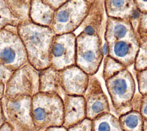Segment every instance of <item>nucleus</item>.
<instances>
[{
	"mask_svg": "<svg viewBox=\"0 0 147 131\" xmlns=\"http://www.w3.org/2000/svg\"><path fill=\"white\" fill-rule=\"evenodd\" d=\"M31 115L34 123L50 128L63 126V98L56 94L38 92L31 98Z\"/></svg>",
	"mask_w": 147,
	"mask_h": 131,
	"instance_id": "obj_2",
	"label": "nucleus"
},
{
	"mask_svg": "<svg viewBox=\"0 0 147 131\" xmlns=\"http://www.w3.org/2000/svg\"><path fill=\"white\" fill-rule=\"evenodd\" d=\"M103 35L107 44L120 40L138 38L131 21L110 17H107Z\"/></svg>",
	"mask_w": 147,
	"mask_h": 131,
	"instance_id": "obj_13",
	"label": "nucleus"
},
{
	"mask_svg": "<svg viewBox=\"0 0 147 131\" xmlns=\"http://www.w3.org/2000/svg\"><path fill=\"white\" fill-rule=\"evenodd\" d=\"M5 91V84L0 82V100L4 96Z\"/></svg>",
	"mask_w": 147,
	"mask_h": 131,
	"instance_id": "obj_32",
	"label": "nucleus"
},
{
	"mask_svg": "<svg viewBox=\"0 0 147 131\" xmlns=\"http://www.w3.org/2000/svg\"><path fill=\"white\" fill-rule=\"evenodd\" d=\"M13 72L0 64V82L5 84Z\"/></svg>",
	"mask_w": 147,
	"mask_h": 131,
	"instance_id": "obj_26",
	"label": "nucleus"
},
{
	"mask_svg": "<svg viewBox=\"0 0 147 131\" xmlns=\"http://www.w3.org/2000/svg\"><path fill=\"white\" fill-rule=\"evenodd\" d=\"M113 107L117 117L131 110V101L136 93L135 80L128 68H125L105 80Z\"/></svg>",
	"mask_w": 147,
	"mask_h": 131,
	"instance_id": "obj_3",
	"label": "nucleus"
},
{
	"mask_svg": "<svg viewBox=\"0 0 147 131\" xmlns=\"http://www.w3.org/2000/svg\"><path fill=\"white\" fill-rule=\"evenodd\" d=\"M102 52H103V54L104 55V57L106 55H107L108 54V46L107 43L105 41L104 43H103L102 45Z\"/></svg>",
	"mask_w": 147,
	"mask_h": 131,
	"instance_id": "obj_31",
	"label": "nucleus"
},
{
	"mask_svg": "<svg viewBox=\"0 0 147 131\" xmlns=\"http://www.w3.org/2000/svg\"><path fill=\"white\" fill-rule=\"evenodd\" d=\"M133 66L135 71L147 68V36L138 38V50Z\"/></svg>",
	"mask_w": 147,
	"mask_h": 131,
	"instance_id": "obj_21",
	"label": "nucleus"
},
{
	"mask_svg": "<svg viewBox=\"0 0 147 131\" xmlns=\"http://www.w3.org/2000/svg\"><path fill=\"white\" fill-rule=\"evenodd\" d=\"M67 131H92V120L86 118L78 124L68 128Z\"/></svg>",
	"mask_w": 147,
	"mask_h": 131,
	"instance_id": "obj_25",
	"label": "nucleus"
},
{
	"mask_svg": "<svg viewBox=\"0 0 147 131\" xmlns=\"http://www.w3.org/2000/svg\"><path fill=\"white\" fill-rule=\"evenodd\" d=\"M105 14L103 1L94 0L80 26L83 29L82 31L88 34H98L102 36L106 24Z\"/></svg>",
	"mask_w": 147,
	"mask_h": 131,
	"instance_id": "obj_15",
	"label": "nucleus"
},
{
	"mask_svg": "<svg viewBox=\"0 0 147 131\" xmlns=\"http://www.w3.org/2000/svg\"><path fill=\"white\" fill-rule=\"evenodd\" d=\"M102 77L104 80L111 77L120 71L127 68L121 63L109 55L104 57Z\"/></svg>",
	"mask_w": 147,
	"mask_h": 131,
	"instance_id": "obj_22",
	"label": "nucleus"
},
{
	"mask_svg": "<svg viewBox=\"0 0 147 131\" xmlns=\"http://www.w3.org/2000/svg\"><path fill=\"white\" fill-rule=\"evenodd\" d=\"M131 22L138 38L147 36V13L140 11L137 17Z\"/></svg>",
	"mask_w": 147,
	"mask_h": 131,
	"instance_id": "obj_23",
	"label": "nucleus"
},
{
	"mask_svg": "<svg viewBox=\"0 0 147 131\" xmlns=\"http://www.w3.org/2000/svg\"><path fill=\"white\" fill-rule=\"evenodd\" d=\"M38 92V71L27 63L14 71L5 84L4 96L8 100L32 97Z\"/></svg>",
	"mask_w": 147,
	"mask_h": 131,
	"instance_id": "obj_7",
	"label": "nucleus"
},
{
	"mask_svg": "<svg viewBox=\"0 0 147 131\" xmlns=\"http://www.w3.org/2000/svg\"><path fill=\"white\" fill-rule=\"evenodd\" d=\"M3 121H5V116H4L2 103L0 101V125Z\"/></svg>",
	"mask_w": 147,
	"mask_h": 131,
	"instance_id": "obj_30",
	"label": "nucleus"
},
{
	"mask_svg": "<svg viewBox=\"0 0 147 131\" xmlns=\"http://www.w3.org/2000/svg\"><path fill=\"white\" fill-rule=\"evenodd\" d=\"M61 86L64 95L83 96L87 88L89 75L72 66L60 71Z\"/></svg>",
	"mask_w": 147,
	"mask_h": 131,
	"instance_id": "obj_11",
	"label": "nucleus"
},
{
	"mask_svg": "<svg viewBox=\"0 0 147 131\" xmlns=\"http://www.w3.org/2000/svg\"><path fill=\"white\" fill-rule=\"evenodd\" d=\"M93 1L68 0L55 11L50 28L55 34L74 33L87 16Z\"/></svg>",
	"mask_w": 147,
	"mask_h": 131,
	"instance_id": "obj_5",
	"label": "nucleus"
},
{
	"mask_svg": "<svg viewBox=\"0 0 147 131\" xmlns=\"http://www.w3.org/2000/svg\"><path fill=\"white\" fill-rule=\"evenodd\" d=\"M107 55L111 56L126 68L133 66L138 50V39L120 40L107 44Z\"/></svg>",
	"mask_w": 147,
	"mask_h": 131,
	"instance_id": "obj_12",
	"label": "nucleus"
},
{
	"mask_svg": "<svg viewBox=\"0 0 147 131\" xmlns=\"http://www.w3.org/2000/svg\"><path fill=\"white\" fill-rule=\"evenodd\" d=\"M134 2L140 12L147 13V0H133Z\"/></svg>",
	"mask_w": 147,
	"mask_h": 131,
	"instance_id": "obj_29",
	"label": "nucleus"
},
{
	"mask_svg": "<svg viewBox=\"0 0 147 131\" xmlns=\"http://www.w3.org/2000/svg\"><path fill=\"white\" fill-rule=\"evenodd\" d=\"M142 131H147V120L144 119Z\"/></svg>",
	"mask_w": 147,
	"mask_h": 131,
	"instance_id": "obj_33",
	"label": "nucleus"
},
{
	"mask_svg": "<svg viewBox=\"0 0 147 131\" xmlns=\"http://www.w3.org/2000/svg\"><path fill=\"white\" fill-rule=\"evenodd\" d=\"M30 0H0V30L29 19Z\"/></svg>",
	"mask_w": 147,
	"mask_h": 131,
	"instance_id": "obj_10",
	"label": "nucleus"
},
{
	"mask_svg": "<svg viewBox=\"0 0 147 131\" xmlns=\"http://www.w3.org/2000/svg\"><path fill=\"white\" fill-rule=\"evenodd\" d=\"M135 72L138 93L145 95L147 94V68Z\"/></svg>",
	"mask_w": 147,
	"mask_h": 131,
	"instance_id": "obj_24",
	"label": "nucleus"
},
{
	"mask_svg": "<svg viewBox=\"0 0 147 131\" xmlns=\"http://www.w3.org/2000/svg\"><path fill=\"white\" fill-rule=\"evenodd\" d=\"M107 17L131 21L137 17L140 11L133 0H103Z\"/></svg>",
	"mask_w": 147,
	"mask_h": 131,
	"instance_id": "obj_16",
	"label": "nucleus"
},
{
	"mask_svg": "<svg viewBox=\"0 0 147 131\" xmlns=\"http://www.w3.org/2000/svg\"><path fill=\"white\" fill-rule=\"evenodd\" d=\"M76 38L74 32L55 36L51 49V66L61 71L76 65Z\"/></svg>",
	"mask_w": 147,
	"mask_h": 131,
	"instance_id": "obj_8",
	"label": "nucleus"
},
{
	"mask_svg": "<svg viewBox=\"0 0 147 131\" xmlns=\"http://www.w3.org/2000/svg\"><path fill=\"white\" fill-rule=\"evenodd\" d=\"M55 11L41 0H30L29 19L36 24L50 27Z\"/></svg>",
	"mask_w": 147,
	"mask_h": 131,
	"instance_id": "obj_18",
	"label": "nucleus"
},
{
	"mask_svg": "<svg viewBox=\"0 0 147 131\" xmlns=\"http://www.w3.org/2000/svg\"><path fill=\"white\" fill-rule=\"evenodd\" d=\"M118 118L123 131H142L144 118L138 111L131 110Z\"/></svg>",
	"mask_w": 147,
	"mask_h": 131,
	"instance_id": "obj_20",
	"label": "nucleus"
},
{
	"mask_svg": "<svg viewBox=\"0 0 147 131\" xmlns=\"http://www.w3.org/2000/svg\"><path fill=\"white\" fill-rule=\"evenodd\" d=\"M90 1H92H92H94V0H90Z\"/></svg>",
	"mask_w": 147,
	"mask_h": 131,
	"instance_id": "obj_34",
	"label": "nucleus"
},
{
	"mask_svg": "<svg viewBox=\"0 0 147 131\" xmlns=\"http://www.w3.org/2000/svg\"><path fill=\"white\" fill-rule=\"evenodd\" d=\"M46 5L49 6L53 10H56L68 0H41Z\"/></svg>",
	"mask_w": 147,
	"mask_h": 131,
	"instance_id": "obj_28",
	"label": "nucleus"
},
{
	"mask_svg": "<svg viewBox=\"0 0 147 131\" xmlns=\"http://www.w3.org/2000/svg\"><path fill=\"white\" fill-rule=\"evenodd\" d=\"M63 100L64 105L63 126L68 128L78 124L86 118L83 96L64 94Z\"/></svg>",
	"mask_w": 147,
	"mask_h": 131,
	"instance_id": "obj_14",
	"label": "nucleus"
},
{
	"mask_svg": "<svg viewBox=\"0 0 147 131\" xmlns=\"http://www.w3.org/2000/svg\"><path fill=\"white\" fill-rule=\"evenodd\" d=\"M139 112L144 120H147V94L142 95L141 98Z\"/></svg>",
	"mask_w": 147,
	"mask_h": 131,
	"instance_id": "obj_27",
	"label": "nucleus"
},
{
	"mask_svg": "<svg viewBox=\"0 0 147 131\" xmlns=\"http://www.w3.org/2000/svg\"><path fill=\"white\" fill-rule=\"evenodd\" d=\"M28 63L24 45L17 27L8 26L0 30V64L15 71Z\"/></svg>",
	"mask_w": 147,
	"mask_h": 131,
	"instance_id": "obj_6",
	"label": "nucleus"
},
{
	"mask_svg": "<svg viewBox=\"0 0 147 131\" xmlns=\"http://www.w3.org/2000/svg\"><path fill=\"white\" fill-rule=\"evenodd\" d=\"M17 30L25 48L28 63L38 71L51 66V49L56 35L52 29L28 19L17 26Z\"/></svg>",
	"mask_w": 147,
	"mask_h": 131,
	"instance_id": "obj_1",
	"label": "nucleus"
},
{
	"mask_svg": "<svg viewBox=\"0 0 147 131\" xmlns=\"http://www.w3.org/2000/svg\"><path fill=\"white\" fill-rule=\"evenodd\" d=\"M38 92L56 94L61 97H63L60 71L56 70L52 66L39 71Z\"/></svg>",
	"mask_w": 147,
	"mask_h": 131,
	"instance_id": "obj_17",
	"label": "nucleus"
},
{
	"mask_svg": "<svg viewBox=\"0 0 147 131\" xmlns=\"http://www.w3.org/2000/svg\"><path fill=\"white\" fill-rule=\"evenodd\" d=\"M92 131H123L117 116L111 113L103 114L92 120Z\"/></svg>",
	"mask_w": 147,
	"mask_h": 131,
	"instance_id": "obj_19",
	"label": "nucleus"
},
{
	"mask_svg": "<svg viewBox=\"0 0 147 131\" xmlns=\"http://www.w3.org/2000/svg\"><path fill=\"white\" fill-rule=\"evenodd\" d=\"M102 36L80 32L76 38V66L89 76L98 71L104 55Z\"/></svg>",
	"mask_w": 147,
	"mask_h": 131,
	"instance_id": "obj_4",
	"label": "nucleus"
},
{
	"mask_svg": "<svg viewBox=\"0 0 147 131\" xmlns=\"http://www.w3.org/2000/svg\"><path fill=\"white\" fill-rule=\"evenodd\" d=\"M83 97L86 118L93 120L103 114L110 112L108 98L95 75L89 76L88 84Z\"/></svg>",
	"mask_w": 147,
	"mask_h": 131,
	"instance_id": "obj_9",
	"label": "nucleus"
}]
</instances>
